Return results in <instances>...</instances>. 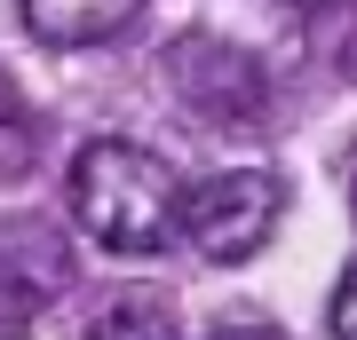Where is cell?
Listing matches in <instances>:
<instances>
[{
    "instance_id": "1",
    "label": "cell",
    "mask_w": 357,
    "mask_h": 340,
    "mask_svg": "<svg viewBox=\"0 0 357 340\" xmlns=\"http://www.w3.org/2000/svg\"><path fill=\"white\" fill-rule=\"evenodd\" d=\"M72 214H79V229H88L103 253L151 261V253L183 229V190H175V175H167L143 143L96 135V143H79V159H72Z\"/></svg>"
},
{
    "instance_id": "2",
    "label": "cell",
    "mask_w": 357,
    "mask_h": 340,
    "mask_svg": "<svg viewBox=\"0 0 357 340\" xmlns=\"http://www.w3.org/2000/svg\"><path fill=\"white\" fill-rule=\"evenodd\" d=\"M278 214H286V182L262 175V166H230V175H206L199 190H183V238L215 269L255 261L278 229Z\"/></svg>"
},
{
    "instance_id": "3",
    "label": "cell",
    "mask_w": 357,
    "mask_h": 340,
    "mask_svg": "<svg viewBox=\"0 0 357 340\" xmlns=\"http://www.w3.org/2000/svg\"><path fill=\"white\" fill-rule=\"evenodd\" d=\"M167 79H175V95L191 103L199 119L215 127H262L270 119V72L255 48H238V40L222 32H191L167 48Z\"/></svg>"
},
{
    "instance_id": "4",
    "label": "cell",
    "mask_w": 357,
    "mask_h": 340,
    "mask_svg": "<svg viewBox=\"0 0 357 340\" xmlns=\"http://www.w3.org/2000/svg\"><path fill=\"white\" fill-rule=\"evenodd\" d=\"M0 277H8L16 293H24L32 309H48L56 293L72 285V245H64V229H48V222H0Z\"/></svg>"
},
{
    "instance_id": "5",
    "label": "cell",
    "mask_w": 357,
    "mask_h": 340,
    "mask_svg": "<svg viewBox=\"0 0 357 340\" xmlns=\"http://www.w3.org/2000/svg\"><path fill=\"white\" fill-rule=\"evenodd\" d=\"M16 16L48 48H103L143 16V0H16Z\"/></svg>"
},
{
    "instance_id": "6",
    "label": "cell",
    "mask_w": 357,
    "mask_h": 340,
    "mask_svg": "<svg viewBox=\"0 0 357 340\" xmlns=\"http://www.w3.org/2000/svg\"><path fill=\"white\" fill-rule=\"evenodd\" d=\"M88 340H175V309H167L159 293H112V301L96 309Z\"/></svg>"
},
{
    "instance_id": "7",
    "label": "cell",
    "mask_w": 357,
    "mask_h": 340,
    "mask_svg": "<svg viewBox=\"0 0 357 340\" xmlns=\"http://www.w3.org/2000/svg\"><path fill=\"white\" fill-rule=\"evenodd\" d=\"M318 32H326V40H318L326 63L357 79V0H333V8H318Z\"/></svg>"
},
{
    "instance_id": "8",
    "label": "cell",
    "mask_w": 357,
    "mask_h": 340,
    "mask_svg": "<svg viewBox=\"0 0 357 340\" xmlns=\"http://www.w3.org/2000/svg\"><path fill=\"white\" fill-rule=\"evenodd\" d=\"M8 175H16V182L32 175V119H24V111L0 119V182H8Z\"/></svg>"
},
{
    "instance_id": "9",
    "label": "cell",
    "mask_w": 357,
    "mask_h": 340,
    "mask_svg": "<svg viewBox=\"0 0 357 340\" xmlns=\"http://www.w3.org/2000/svg\"><path fill=\"white\" fill-rule=\"evenodd\" d=\"M326 325H333V340H357V261L342 269V285H333V301H326Z\"/></svg>"
},
{
    "instance_id": "10",
    "label": "cell",
    "mask_w": 357,
    "mask_h": 340,
    "mask_svg": "<svg viewBox=\"0 0 357 340\" xmlns=\"http://www.w3.org/2000/svg\"><path fill=\"white\" fill-rule=\"evenodd\" d=\"M206 340H278L270 325H222V332H206Z\"/></svg>"
},
{
    "instance_id": "11",
    "label": "cell",
    "mask_w": 357,
    "mask_h": 340,
    "mask_svg": "<svg viewBox=\"0 0 357 340\" xmlns=\"http://www.w3.org/2000/svg\"><path fill=\"white\" fill-rule=\"evenodd\" d=\"M349 222H357V159H349Z\"/></svg>"
}]
</instances>
